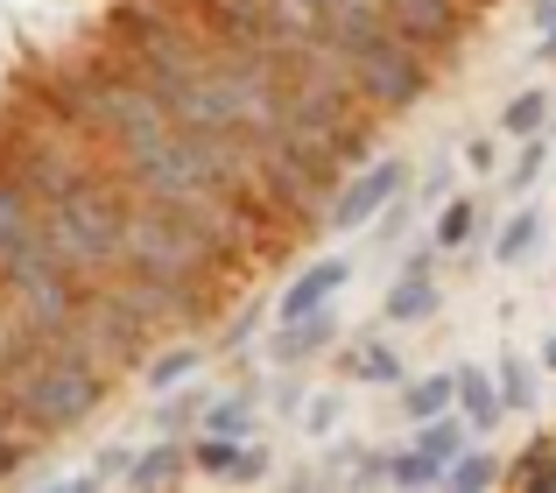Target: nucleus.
<instances>
[{
    "mask_svg": "<svg viewBox=\"0 0 556 493\" xmlns=\"http://www.w3.org/2000/svg\"><path fill=\"white\" fill-rule=\"evenodd\" d=\"M198 367H204V345L198 339H177V345H163V353L141 359V381H149L155 395H169V388H184Z\"/></svg>",
    "mask_w": 556,
    "mask_h": 493,
    "instance_id": "15",
    "label": "nucleus"
},
{
    "mask_svg": "<svg viewBox=\"0 0 556 493\" xmlns=\"http://www.w3.org/2000/svg\"><path fill=\"white\" fill-rule=\"evenodd\" d=\"M437 303H444V289H437V254H408L402 275L388 282V296H380V317H388V325H430Z\"/></svg>",
    "mask_w": 556,
    "mask_h": 493,
    "instance_id": "8",
    "label": "nucleus"
},
{
    "mask_svg": "<svg viewBox=\"0 0 556 493\" xmlns=\"http://www.w3.org/2000/svg\"><path fill=\"white\" fill-rule=\"evenodd\" d=\"M226 268H232L226 246L204 233V226H190L184 212L155 205V198H135V205H127V268L121 275H149V282L198 289V296L218 303Z\"/></svg>",
    "mask_w": 556,
    "mask_h": 493,
    "instance_id": "3",
    "label": "nucleus"
},
{
    "mask_svg": "<svg viewBox=\"0 0 556 493\" xmlns=\"http://www.w3.org/2000/svg\"><path fill=\"white\" fill-rule=\"evenodd\" d=\"M465 169H479V177H493V169H501V149H493V135H472V141H465Z\"/></svg>",
    "mask_w": 556,
    "mask_h": 493,
    "instance_id": "25",
    "label": "nucleus"
},
{
    "mask_svg": "<svg viewBox=\"0 0 556 493\" xmlns=\"http://www.w3.org/2000/svg\"><path fill=\"white\" fill-rule=\"evenodd\" d=\"M190 416H204V395H177V402H163V430H184Z\"/></svg>",
    "mask_w": 556,
    "mask_h": 493,
    "instance_id": "27",
    "label": "nucleus"
},
{
    "mask_svg": "<svg viewBox=\"0 0 556 493\" xmlns=\"http://www.w3.org/2000/svg\"><path fill=\"white\" fill-rule=\"evenodd\" d=\"M190 466L212 472V480H268V444L254 438H212V430H198V444H190Z\"/></svg>",
    "mask_w": 556,
    "mask_h": 493,
    "instance_id": "9",
    "label": "nucleus"
},
{
    "mask_svg": "<svg viewBox=\"0 0 556 493\" xmlns=\"http://www.w3.org/2000/svg\"><path fill=\"white\" fill-rule=\"evenodd\" d=\"M331 50H339V64H345V78H353V92L367 99L380 121H394V113L422 106V99H430V85H437V64L402 36V28H388V14L339 28V36H331Z\"/></svg>",
    "mask_w": 556,
    "mask_h": 493,
    "instance_id": "4",
    "label": "nucleus"
},
{
    "mask_svg": "<svg viewBox=\"0 0 556 493\" xmlns=\"http://www.w3.org/2000/svg\"><path fill=\"white\" fill-rule=\"evenodd\" d=\"M479 219H486V205H479V198H444V205H437V226H430V246H437V254L472 246Z\"/></svg>",
    "mask_w": 556,
    "mask_h": 493,
    "instance_id": "17",
    "label": "nucleus"
},
{
    "mask_svg": "<svg viewBox=\"0 0 556 493\" xmlns=\"http://www.w3.org/2000/svg\"><path fill=\"white\" fill-rule=\"evenodd\" d=\"M549 113H556V99L543 92V85H521V92L501 106V127L521 141V135H535V127H549Z\"/></svg>",
    "mask_w": 556,
    "mask_h": 493,
    "instance_id": "21",
    "label": "nucleus"
},
{
    "mask_svg": "<svg viewBox=\"0 0 556 493\" xmlns=\"http://www.w3.org/2000/svg\"><path fill=\"white\" fill-rule=\"evenodd\" d=\"M549 141H556V113H549Z\"/></svg>",
    "mask_w": 556,
    "mask_h": 493,
    "instance_id": "31",
    "label": "nucleus"
},
{
    "mask_svg": "<svg viewBox=\"0 0 556 493\" xmlns=\"http://www.w3.org/2000/svg\"><path fill=\"white\" fill-rule=\"evenodd\" d=\"M543 246V205H521L507 212V226L493 233V268H521V261Z\"/></svg>",
    "mask_w": 556,
    "mask_h": 493,
    "instance_id": "14",
    "label": "nucleus"
},
{
    "mask_svg": "<svg viewBox=\"0 0 556 493\" xmlns=\"http://www.w3.org/2000/svg\"><path fill=\"white\" fill-rule=\"evenodd\" d=\"M331 424H339V395H317L311 409H303V430H311V438H325Z\"/></svg>",
    "mask_w": 556,
    "mask_h": 493,
    "instance_id": "26",
    "label": "nucleus"
},
{
    "mask_svg": "<svg viewBox=\"0 0 556 493\" xmlns=\"http://www.w3.org/2000/svg\"><path fill=\"white\" fill-rule=\"evenodd\" d=\"M549 155H556L549 127H535V135H521L515 163H507V191H529V184H535V177H543V169H549Z\"/></svg>",
    "mask_w": 556,
    "mask_h": 493,
    "instance_id": "23",
    "label": "nucleus"
},
{
    "mask_svg": "<svg viewBox=\"0 0 556 493\" xmlns=\"http://www.w3.org/2000/svg\"><path fill=\"white\" fill-rule=\"evenodd\" d=\"M388 486H402V493L444 486V466H437V458H422L416 444H402V452H388Z\"/></svg>",
    "mask_w": 556,
    "mask_h": 493,
    "instance_id": "22",
    "label": "nucleus"
},
{
    "mask_svg": "<svg viewBox=\"0 0 556 493\" xmlns=\"http://www.w3.org/2000/svg\"><path fill=\"white\" fill-rule=\"evenodd\" d=\"M0 395H8L14 416H22V424L36 430L42 444H50V438H71V430H85L99 409H106L113 374H99L92 359L71 353L64 339H28L22 353L0 367Z\"/></svg>",
    "mask_w": 556,
    "mask_h": 493,
    "instance_id": "2",
    "label": "nucleus"
},
{
    "mask_svg": "<svg viewBox=\"0 0 556 493\" xmlns=\"http://www.w3.org/2000/svg\"><path fill=\"white\" fill-rule=\"evenodd\" d=\"M543 374L556 381V339H543Z\"/></svg>",
    "mask_w": 556,
    "mask_h": 493,
    "instance_id": "30",
    "label": "nucleus"
},
{
    "mask_svg": "<svg viewBox=\"0 0 556 493\" xmlns=\"http://www.w3.org/2000/svg\"><path fill=\"white\" fill-rule=\"evenodd\" d=\"M0 169L28 191L42 240L56 246V261L85 289L113 282L127 268V205H135V191L92 149V135L78 121H64L42 92H14L0 106Z\"/></svg>",
    "mask_w": 556,
    "mask_h": 493,
    "instance_id": "1",
    "label": "nucleus"
},
{
    "mask_svg": "<svg viewBox=\"0 0 556 493\" xmlns=\"http://www.w3.org/2000/svg\"><path fill=\"white\" fill-rule=\"evenodd\" d=\"M529 22H535V28H549V22H556V0H529Z\"/></svg>",
    "mask_w": 556,
    "mask_h": 493,
    "instance_id": "29",
    "label": "nucleus"
},
{
    "mask_svg": "<svg viewBox=\"0 0 556 493\" xmlns=\"http://www.w3.org/2000/svg\"><path fill=\"white\" fill-rule=\"evenodd\" d=\"M345 282H353V261H345V254L303 261V268L282 282V296H275V325H289V317H311V311H325V303H339Z\"/></svg>",
    "mask_w": 556,
    "mask_h": 493,
    "instance_id": "7",
    "label": "nucleus"
},
{
    "mask_svg": "<svg viewBox=\"0 0 556 493\" xmlns=\"http://www.w3.org/2000/svg\"><path fill=\"white\" fill-rule=\"evenodd\" d=\"M444 409H458V367L402 381V416H408V424H422V416H444Z\"/></svg>",
    "mask_w": 556,
    "mask_h": 493,
    "instance_id": "16",
    "label": "nucleus"
},
{
    "mask_svg": "<svg viewBox=\"0 0 556 493\" xmlns=\"http://www.w3.org/2000/svg\"><path fill=\"white\" fill-rule=\"evenodd\" d=\"M380 14H388V28H402L430 64H451L486 8H479V0H380Z\"/></svg>",
    "mask_w": 556,
    "mask_h": 493,
    "instance_id": "6",
    "label": "nucleus"
},
{
    "mask_svg": "<svg viewBox=\"0 0 556 493\" xmlns=\"http://www.w3.org/2000/svg\"><path fill=\"white\" fill-rule=\"evenodd\" d=\"M501 480H507V466H501V458H493L479 438L444 466V486H451V493H486V486H501Z\"/></svg>",
    "mask_w": 556,
    "mask_h": 493,
    "instance_id": "18",
    "label": "nucleus"
},
{
    "mask_svg": "<svg viewBox=\"0 0 556 493\" xmlns=\"http://www.w3.org/2000/svg\"><path fill=\"white\" fill-rule=\"evenodd\" d=\"M535 36H543V42H535V64H556V22L535 28Z\"/></svg>",
    "mask_w": 556,
    "mask_h": 493,
    "instance_id": "28",
    "label": "nucleus"
},
{
    "mask_svg": "<svg viewBox=\"0 0 556 493\" xmlns=\"http://www.w3.org/2000/svg\"><path fill=\"white\" fill-rule=\"evenodd\" d=\"M402 191H408V163H402V155H367L359 169L339 177V191L325 198V219H317V226H325V233H367Z\"/></svg>",
    "mask_w": 556,
    "mask_h": 493,
    "instance_id": "5",
    "label": "nucleus"
},
{
    "mask_svg": "<svg viewBox=\"0 0 556 493\" xmlns=\"http://www.w3.org/2000/svg\"><path fill=\"white\" fill-rule=\"evenodd\" d=\"M339 367H345V381H359V388H402V381H408L402 353H394L388 339H353Z\"/></svg>",
    "mask_w": 556,
    "mask_h": 493,
    "instance_id": "12",
    "label": "nucleus"
},
{
    "mask_svg": "<svg viewBox=\"0 0 556 493\" xmlns=\"http://www.w3.org/2000/svg\"><path fill=\"white\" fill-rule=\"evenodd\" d=\"M493 381H501V402L507 409H535V395H543V367L521 353H507L501 367H493Z\"/></svg>",
    "mask_w": 556,
    "mask_h": 493,
    "instance_id": "20",
    "label": "nucleus"
},
{
    "mask_svg": "<svg viewBox=\"0 0 556 493\" xmlns=\"http://www.w3.org/2000/svg\"><path fill=\"white\" fill-rule=\"evenodd\" d=\"M458 416L479 430V438H493V430H501L507 402H501V381H493L486 367H458Z\"/></svg>",
    "mask_w": 556,
    "mask_h": 493,
    "instance_id": "13",
    "label": "nucleus"
},
{
    "mask_svg": "<svg viewBox=\"0 0 556 493\" xmlns=\"http://www.w3.org/2000/svg\"><path fill=\"white\" fill-rule=\"evenodd\" d=\"M339 303H325V311H311V317H289V325H275V339H268V353L282 359V367H303V359H317V353H331L339 345Z\"/></svg>",
    "mask_w": 556,
    "mask_h": 493,
    "instance_id": "10",
    "label": "nucleus"
},
{
    "mask_svg": "<svg viewBox=\"0 0 556 493\" xmlns=\"http://www.w3.org/2000/svg\"><path fill=\"white\" fill-rule=\"evenodd\" d=\"M190 480V444L177 438V430H163L155 444H141L135 452V472H127V486L155 493V486H184Z\"/></svg>",
    "mask_w": 556,
    "mask_h": 493,
    "instance_id": "11",
    "label": "nucleus"
},
{
    "mask_svg": "<svg viewBox=\"0 0 556 493\" xmlns=\"http://www.w3.org/2000/svg\"><path fill=\"white\" fill-rule=\"evenodd\" d=\"M254 416H261L254 388H232V395L204 402V430H212V438H254Z\"/></svg>",
    "mask_w": 556,
    "mask_h": 493,
    "instance_id": "19",
    "label": "nucleus"
},
{
    "mask_svg": "<svg viewBox=\"0 0 556 493\" xmlns=\"http://www.w3.org/2000/svg\"><path fill=\"white\" fill-rule=\"evenodd\" d=\"M507 480H515V486H556V452H549V444H529V452L507 466Z\"/></svg>",
    "mask_w": 556,
    "mask_h": 493,
    "instance_id": "24",
    "label": "nucleus"
}]
</instances>
